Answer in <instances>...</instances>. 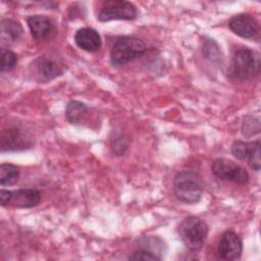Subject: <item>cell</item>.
<instances>
[{
    "instance_id": "23",
    "label": "cell",
    "mask_w": 261,
    "mask_h": 261,
    "mask_svg": "<svg viewBox=\"0 0 261 261\" xmlns=\"http://www.w3.org/2000/svg\"><path fill=\"white\" fill-rule=\"evenodd\" d=\"M253 130H255L256 134L259 133L260 130L259 119L257 118L256 121H254V117H248L243 122V134L246 135L247 133H250L249 136H252V135H255Z\"/></svg>"
},
{
    "instance_id": "14",
    "label": "cell",
    "mask_w": 261,
    "mask_h": 261,
    "mask_svg": "<svg viewBox=\"0 0 261 261\" xmlns=\"http://www.w3.org/2000/svg\"><path fill=\"white\" fill-rule=\"evenodd\" d=\"M1 41L3 45H10L17 41L22 35V28L18 21L10 18L1 20Z\"/></svg>"
},
{
    "instance_id": "4",
    "label": "cell",
    "mask_w": 261,
    "mask_h": 261,
    "mask_svg": "<svg viewBox=\"0 0 261 261\" xmlns=\"http://www.w3.org/2000/svg\"><path fill=\"white\" fill-rule=\"evenodd\" d=\"M209 227L207 223L196 216L186 218L178 227L179 237L185 246L191 251H199L208 236Z\"/></svg>"
},
{
    "instance_id": "18",
    "label": "cell",
    "mask_w": 261,
    "mask_h": 261,
    "mask_svg": "<svg viewBox=\"0 0 261 261\" xmlns=\"http://www.w3.org/2000/svg\"><path fill=\"white\" fill-rule=\"evenodd\" d=\"M251 150V142L237 141L231 146V154L239 160L247 161Z\"/></svg>"
},
{
    "instance_id": "24",
    "label": "cell",
    "mask_w": 261,
    "mask_h": 261,
    "mask_svg": "<svg viewBox=\"0 0 261 261\" xmlns=\"http://www.w3.org/2000/svg\"><path fill=\"white\" fill-rule=\"evenodd\" d=\"M11 200V191L1 190L0 191V202L2 206H6L10 203Z\"/></svg>"
},
{
    "instance_id": "17",
    "label": "cell",
    "mask_w": 261,
    "mask_h": 261,
    "mask_svg": "<svg viewBox=\"0 0 261 261\" xmlns=\"http://www.w3.org/2000/svg\"><path fill=\"white\" fill-rule=\"evenodd\" d=\"M16 64H17V55L10 49L3 48L1 50L0 70L2 72L10 71L16 66Z\"/></svg>"
},
{
    "instance_id": "13",
    "label": "cell",
    "mask_w": 261,
    "mask_h": 261,
    "mask_svg": "<svg viewBox=\"0 0 261 261\" xmlns=\"http://www.w3.org/2000/svg\"><path fill=\"white\" fill-rule=\"evenodd\" d=\"M27 21L31 34L36 40H42L47 38L54 29L53 22L46 15H31Z\"/></svg>"
},
{
    "instance_id": "12",
    "label": "cell",
    "mask_w": 261,
    "mask_h": 261,
    "mask_svg": "<svg viewBox=\"0 0 261 261\" xmlns=\"http://www.w3.org/2000/svg\"><path fill=\"white\" fill-rule=\"evenodd\" d=\"M41 201V194L36 189H19L11 191L10 203L17 208H32Z\"/></svg>"
},
{
    "instance_id": "6",
    "label": "cell",
    "mask_w": 261,
    "mask_h": 261,
    "mask_svg": "<svg viewBox=\"0 0 261 261\" xmlns=\"http://www.w3.org/2000/svg\"><path fill=\"white\" fill-rule=\"evenodd\" d=\"M212 173L219 179L231 181L238 185H246L249 181V173L247 170L225 158H218L213 161L211 166Z\"/></svg>"
},
{
    "instance_id": "2",
    "label": "cell",
    "mask_w": 261,
    "mask_h": 261,
    "mask_svg": "<svg viewBox=\"0 0 261 261\" xmlns=\"http://www.w3.org/2000/svg\"><path fill=\"white\" fill-rule=\"evenodd\" d=\"M260 71V57L258 52L251 48L239 49L233 57L228 69L231 77L239 81H246L254 77Z\"/></svg>"
},
{
    "instance_id": "8",
    "label": "cell",
    "mask_w": 261,
    "mask_h": 261,
    "mask_svg": "<svg viewBox=\"0 0 261 261\" xmlns=\"http://www.w3.org/2000/svg\"><path fill=\"white\" fill-rule=\"evenodd\" d=\"M33 68L41 81L48 82L63 74L65 64L59 57L42 55L33 62Z\"/></svg>"
},
{
    "instance_id": "1",
    "label": "cell",
    "mask_w": 261,
    "mask_h": 261,
    "mask_svg": "<svg viewBox=\"0 0 261 261\" xmlns=\"http://www.w3.org/2000/svg\"><path fill=\"white\" fill-rule=\"evenodd\" d=\"M173 192L175 197L184 203L195 204L199 202L203 194V180L199 173L191 170H182L173 178Z\"/></svg>"
},
{
    "instance_id": "16",
    "label": "cell",
    "mask_w": 261,
    "mask_h": 261,
    "mask_svg": "<svg viewBox=\"0 0 261 261\" xmlns=\"http://www.w3.org/2000/svg\"><path fill=\"white\" fill-rule=\"evenodd\" d=\"M19 168L11 163H2L0 165V185L9 187L15 185L19 179Z\"/></svg>"
},
{
    "instance_id": "3",
    "label": "cell",
    "mask_w": 261,
    "mask_h": 261,
    "mask_svg": "<svg viewBox=\"0 0 261 261\" xmlns=\"http://www.w3.org/2000/svg\"><path fill=\"white\" fill-rule=\"evenodd\" d=\"M147 51L145 42L135 36H124L116 40L110 51V60L114 65H123L142 57Z\"/></svg>"
},
{
    "instance_id": "9",
    "label": "cell",
    "mask_w": 261,
    "mask_h": 261,
    "mask_svg": "<svg viewBox=\"0 0 261 261\" xmlns=\"http://www.w3.org/2000/svg\"><path fill=\"white\" fill-rule=\"evenodd\" d=\"M243 252V243L240 237L231 230L223 232L217 246V257L221 260L240 259Z\"/></svg>"
},
{
    "instance_id": "7",
    "label": "cell",
    "mask_w": 261,
    "mask_h": 261,
    "mask_svg": "<svg viewBox=\"0 0 261 261\" xmlns=\"http://www.w3.org/2000/svg\"><path fill=\"white\" fill-rule=\"evenodd\" d=\"M229 29L238 36L259 42L260 24L258 20L249 13H240L233 15L228 21Z\"/></svg>"
},
{
    "instance_id": "11",
    "label": "cell",
    "mask_w": 261,
    "mask_h": 261,
    "mask_svg": "<svg viewBox=\"0 0 261 261\" xmlns=\"http://www.w3.org/2000/svg\"><path fill=\"white\" fill-rule=\"evenodd\" d=\"M75 44L87 52H94L100 49L102 45L99 33L92 28H82L74 35Z\"/></svg>"
},
{
    "instance_id": "10",
    "label": "cell",
    "mask_w": 261,
    "mask_h": 261,
    "mask_svg": "<svg viewBox=\"0 0 261 261\" xmlns=\"http://www.w3.org/2000/svg\"><path fill=\"white\" fill-rule=\"evenodd\" d=\"M31 139L21 133L20 129L12 127L4 130L1 136V149L2 151H18L31 148Z\"/></svg>"
},
{
    "instance_id": "20",
    "label": "cell",
    "mask_w": 261,
    "mask_h": 261,
    "mask_svg": "<svg viewBox=\"0 0 261 261\" xmlns=\"http://www.w3.org/2000/svg\"><path fill=\"white\" fill-rule=\"evenodd\" d=\"M128 259L129 260H152V261H154V260H161L162 258L150 250L140 248L135 253H133L128 257Z\"/></svg>"
},
{
    "instance_id": "21",
    "label": "cell",
    "mask_w": 261,
    "mask_h": 261,
    "mask_svg": "<svg viewBox=\"0 0 261 261\" xmlns=\"http://www.w3.org/2000/svg\"><path fill=\"white\" fill-rule=\"evenodd\" d=\"M203 53L207 56V58H210L211 60L215 61L219 59L220 51L217 44L214 42V40H208L204 43Z\"/></svg>"
},
{
    "instance_id": "15",
    "label": "cell",
    "mask_w": 261,
    "mask_h": 261,
    "mask_svg": "<svg viewBox=\"0 0 261 261\" xmlns=\"http://www.w3.org/2000/svg\"><path fill=\"white\" fill-rule=\"evenodd\" d=\"M87 112H88V106L85 103L76 100H72V101H69L66 105L65 116L70 123L77 124L84 120Z\"/></svg>"
},
{
    "instance_id": "19",
    "label": "cell",
    "mask_w": 261,
    "mask_h": 261,
    "mask_svg": "<svg viewBox=\"0 0 261 261\" xmlns=\"http://www.w3.org/2000/svg\"><path fill=\"white\" fill-rule=\"evenodd\" d=\"M247 162L252 169L259 171L260 169V141L259 140L252 142L251 150H250V154L247 159Z\"/></svg>"
},
{
    "instance_id": "5",
    "label": "cell",
    "mask_w": 261,
    "mask_h": 261,
    "mask_svg": "<svg viewBox=\"0 0 261 261\" xmlns=\"http://www.w3.org/2000/svg\"><path fill=\"white\" fill-rule=\"evenodd\" d=\"M138 16L137 7L123 0H110L104 2L99 14L98 19L102 22L110 20H133Z\"/></svg>"
},
{
    "instance_id": "22",
    "label": "cell",
    "mask_w": 261,
    "mask_h": 261,
    "mask_svg": "<svg viewBox=\"0 0 261 261\" xmlns=\"http://www.w3.org/2000/svg\"><path fill=\"white\" fill-rule=\"evenodd\" d=\"M127 146H128V141L122 135L115 137V139H113L111 143V148L113 153H115L118 156L124 153V151L127 149Z\"/></svg>"
}]
</instances>
